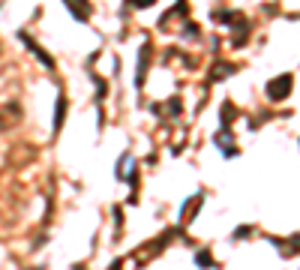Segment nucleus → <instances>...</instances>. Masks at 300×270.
Masks as SVG:
<instances>
[{
  "label": "nucleus",
  "mask_w": 300,
  "mask_h": 270,
  "mask_svg": "<svg viewBox=\"0 0 300 270\" xmlns=\"http://www.w3.org/2000/svg\"><path fill=\"white\" fill-rule=\"evenodd\" d=\"M288 87H291V78L285 75L282 81H276V84H270V96H273V99H279V93H282V90H288Z\"/></svg>",
  "instance_id": "nucleus-1"
}]
</instances>
